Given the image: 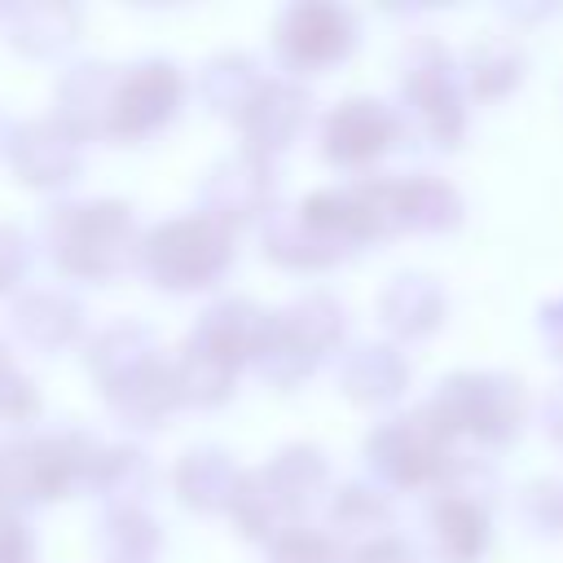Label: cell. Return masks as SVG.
<instances>
[{"label":"cell","mask_w":563,"mask_h":563,"mask_svg":"<svg viewBox=\"0 0 563 563\" xmlns=\"http://www.w3.org/2000/svg\"><path fill=\"white\" fill-rule=\"evenodd\" d=\"M180 70L172 62L141 66H79L62 79V123L79 136L136 141L180 110Z\"/></svg>","instance_id":"obj_1"},{"label":"cell","mask_w":563,"mask_h":563,"mask_svg":"<svg viewBox=\"0 0 563 563\" xmlns=\"http://www.w3.org/2000/svg\"><path fill=\"white\" fill-rule=\"evenodd\" d=\"M48 238H53L57 268L70 277H88V282L114 277L141 260V238H136L132 211H128V202H114V198L57 207Z\"/></svg>","instance_id":"obj_2"},{"label":"cell","mask_w":563,"mask_h":563,"mask_svg":"<svg viewBox=\"0 0 563 563\" xmlns=\"http://www.w3.org/2000/svg\"><path fill=\"white\" fill-rule=\"evenodd\" d=\"M229 260H233V229L207 211H194L150 229L141 238L136 268H145V277L163 290H198L211 286L229 268Z\"/></svg>","instance_id":"obj_3"},{"label":"cell","mask_w":563,"mask_h":563,"mask_svg":"<svg viewBox=\"0 0 563 563\" xmlns=\"http://www.w3.org/2000/svg\"><path fill=\"white\" fill-rule=\"evenodd\" d=\"M101 449L84 435H44L0 449V497L9 501H53L70 484H92Z\"/></svg>","instance_id":"obj_4"},{"label":"cell","mask_w":563,"mask_h":563,"mask_svg":"<svg viewBox=\"0 0 563 563\" xmlns=\"http://www.w3.org/2000/svg\"><path fill=\"white\" fill-rule=\"evenodd\" d=\"M273 325H277V317L264 312L260 303H251V299H220L216 308L202 312V321L189 334V343L238 374L246 361L264 356V347L273 339Z\"/></svg>","instance_id":"obj_5"},{"label":"cell","mask_w":563,"mask_h":563,"mask_svg":"<svg viewBox=\"0 0 563 563\" xmlns=\"http://www.w3.org/2000/svg\"><path fill=\"white\" fill-rule=\"evenodd\" d=\"M79 132L62 119H40V123H22L9 141V158L22 185L35 189H53L75 180L79 172Z\"/></svg>","instance_id":"obj_6"},{"label":"cell","mask_w":563,"mask_h":563,"mask_svg":"<svg viewBox=\"0 0 563 563\" xmlns=\"http://www.w3.org/2000/svg\"><path fill=\"white\" fill-rule=\"evenodd\" d=\"M273 44L295 66H325V62H334V57L347 53L352 22L334 4H295V9L282 13Z\"/></svg>","instance_id":"obj_7"},{"label":"cell","mask_w":563,"mask_h":563,"mask_svg":"<svg viewBox=\"0 0 563 563\" xmlns=\"http://www.w3.org/2000/svg\"><path fill=\"white\" fill-rule=\"evenodd\" d=\"M303 114H308L303 88L282 84V79H264L260 92L251 97V106H246L242 119H238V128H242V136H246L242 150H246V154H260V158H268L273 150H286L290 136L299 132Z\"/></svg>","instance_id":"obj_8"},{"label":"cell","mask_w":563,"mask_h":563,"mask_svg":"<svg viewBox=\"0 0 563 563\" xmlns=\"http://www.w3.org/2000/svg\"><path fill=\"white\" fill-rule=\"evenodd\" d=\"M268 163L260 154H233L224 158L207 185H202V198H207V216H216L220 224H242V220H255L264 207H268Z\"/></svg>","instance_id":"obj_9"},{"label":"cell","mask_w":563,"mask_h":563,"mask_svg":"<svg viewBox=\"0 0 563 563\" xmlns=\"http://www.w3.org/2000/svg\"><path fill=\"white\" fill-rule=\"evenodd\" d=\"M172 479L180 501L194 510H233V497L242 488V471L229 462L224 449H189Z\"/></svg>","instance_id":"obj_10"},{"label":"cell","mask_w":563,"mask_h":563,"mask_svg":"<svg viewBox=\"0 0 563 563\" xmlns=\"http://www.w3.org/2000/svg\"><path fill=\"white\" fill-rule=\"evenodd\" d=\"M391 136V119L383 114L378 101H343L325 119V154L334 163H361L378 154Z\"/></svg>","instance_id":"obj_11"},{"label":"cell","mask_w":563,"mask_h":563,"mask_svg":"<svg viewBox=\"0 0 563 563\" xmlns=\"http://www.w3.org/2000/svg\"><path fill=\"white\" fill-rule=\"evenodd\" d=\"M154 334L150 330H136V325H114L106 330L101 339H92V352H88V365L101 383V396L119 391L123 383H132L145 365H154Z\"/></svg>","instance_id":"obj_12"},{"label":"cell","mask_w":563,"mask_h":563,"mask_svg":"<svg viewBox=\"0 0 563 563\" xmlns=\"http://www.w3.org/2000/svg\"><path fill=\"white\" fill-rule=\"evenodd\" d=\"M110 405L128 418V422H145L154 427L172 405H180V383H176V365H167L163 356L154 365H145L132 383H123L119 391H110Z\"/></svg>","instance_id":"obj_13"},{"label":"cell","mask_w":563,"mask_h":563,"mask_svg":"<svg viewBox=\"0 0 563 563\" xmlns=\"http://www.w3.org/2000/svg\"><path fill=\"white\" fill-rule=\"evenodd\" d=\"M13 321H18V330H22L26 343L53 352V347H62V343L75 339V330H79V303H70L66 295L35 290V295H26V299L18 303Z\"/></svg>","instance_id":"obj_14"},{"label":"cell","mask_w":563,"mask_h":563,"mask_svg":"<svg viewBox=\"0 0 563 563\" xmlns=\"http://www.w3.org/2000/svg\"><path fill=\"white\" fill-rule=\"evenodd\" d=\"M260 75H255V62L251 57H238V53H224V57H216L211 66H207V75H202V92H207V101L220 110V114H233V119H242V110L251 106V97L260 92Z\"/></svg>","instance_id":"obj_15"},{"label":"cell","mask_w":563,"mask_h":563,"mask_svg":"<svg viewBox=\"0 0 563 563\" xmlns=\"http://www.w3.org/2000/svg\"><path fill=\"white\" fill-rule=\"evenodd\" d=\"M101 545L110 550L114 563H145L158 550V528L136 506H114L101 519Z\"/></svg>","instance_id":"obj_16"},{"label":"cell","mask_w":563,"mask_h":563,"mask_svg":"<svg viewBox=\"0 0 563 563\" xmlns=\"http://www.w3.org/2000/svg\"><path fill=\"white\" fill-rule=\"evenodd\" d=\"M176 383H180V400H189V405H220L233 391V369L211 361L194 343H185V352L176 356Z\"/></svg>","instance_id":"obj_17"},{"label":"cell","mask_w":563,"mask_h":563,"mask_svg":"<svg viewBox=\"0 0 563 563\" xmlns=\"http://www.w3.org/2000/svg\"><path fill=\"white\" fill-rule=\"evenodd\" d=\"M66 9H22V18H18V26H13V44L22 48V53H57L62 44H70L75 40V31H48V22H57Z\"/></svg>","instance_id":"obj_18"},{"label":"cell","mask_w":563,"mask_h":563,"mask_svg":"<svg viewBox=\"0 0 563 563\" xmlns=\"http://www.w3.org/2000/svg\"><path fill=\"white\" fill-rule=\"evenodd\" d=\"M273 563H330V541L308 528H290L273 541Z\"/></svg>","instance_id":"obj_19"},{"label":"cell","mask_w":563,"mask_h":563,"mask_svg":"<svg viewBox=\"0 0 563 563\" xmlns=\"http://www.w3.org/2000/svg\"><path fill=\"white\" fill-rule=\"evenodd\" d=\"M22 264H26V242H22V233H18V229H0V295L18 282Z\"/></svg>","instance_id":"obj_20"},{"label":"cell","mask_w":563,"mask_h":563,"mask_svg":"<svg viewBox=\"0 0 563 563\" xmlns=\"http://www.w3.org/2000/svg\"><path fill=\"white\" fill-rule=\"evenodd\" d=\"M0 563H26V532L9 515H0Z\"/></svg>","instance_id":"obj_21"},{"label":"cell","mask_w":563,"mask_h":563,"mask_svg":"<svg viewBox=\"0 0 563 563\" xmlns=\"http://www.w3.org/2000/svg\"><path fill=\"white\" fill-rule=\"evenodd\" d=\"M13 378V365H9V356H4V347H0V387Z\"/></svg>","instance_id":"obj_22"}]
</instances>
